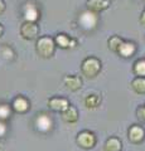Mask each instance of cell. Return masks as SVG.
Returning <instances> with one entry per match:
<instances>
[{"instance_id": "8992f818", "label": "cell", "mask_w": 145, "mask_h": 151, "mask_svg": "<svg viewBox=\"0 0 145 151\" xmlns=\"http://www.w3.org/2000/svg\"><path fill=\"white\" fill-rule=\"evenodd\" d=\"M23 17H24L25 22H35L40 18V10L37 4L33 1H28L23 6Z\"/></svg>"}, {"instance_id": "d4e9b609", "label": "cell", "mask_w": 145, "mask_h": 151, "mask_svg": "<svg viewBox=\"0 0 145 151\" xmlns=\"http://www.w3.org/2000/svg\"><path fill=\"white\" fill-rule=\"evenodd\" d=\"M5 9H6V5H5V3H4V0H0V15L5 12Z\"/></svg>"}, {"instance_id": "4316f807", "label": "cell", "mask_w": 145, "mask_h": 151, "mask_svg": "<svg viewBox=\"0 0 145 151\" xmlns=\"http://www.w3.org/2000/svg\"><path fill=\"white\" fill-rule=\"evenodd\" d=\"M77 45V40L74 39H71V45H69V48H74V47Z\"/></svg>"}, {"instance_id": "4fadbf2b", "label": "cell", "mask_w": 145, "mask_h": 151, "mask_svg": "<svg viewBox=\"0 0 145 151\" xmlns=\"http://www.w3.org/2000/svg\"><path fill=\"white\" fill-rule=\"evenodd\" d=\"M78 110L74 106L69 105L63 112H61V117L63 121H66L67 124H74L78 121Z\"/></svg>"}, {"instance_id": "2e32d148", "label": "cell", "mask_w": 145, "mask_h": 151, "mask_svg": "<svg viewBox=\"0 0 145 151\" xmlns=\"http://www.w3.org/2000/svg\"><path fill=\"white\" fill-rule=\"evenodd\" d=\"M71 37H68L67 34H63V33H61V34H57L54 38V43H56V47H59V48L62 49H68L69 45H71Z\"/></svg>"}, {"instance_id": "5b68a950", "label": "cell", "mask_w": 145, "mask_h": 151, "mask_svg": "<svg viewBox=\"0 0 145 151\" xmlns=\"http://www.w3.org/2000/svg\"><path fill=\"white\" fill-rule=\"evenodd\" d=\"M20 35L27 40H34L39 35V27L35 22H24L20 27Z\"/></svg>"}, {"instance_id": "ac0fdd59", "label": "cell", "mask_w": 145, "mask_h": 151, "mask_svg": "<svg viewBox=\"0 0 145 151\" xmlns=\"http://www.w3.org/2000/svg\"><path fill=\"white\" fill-rule=\"evenodd\" d=\"M101 103V96L100 94H88V96L85 98V106L87 108H97Z\"/></svg>"}, {"instance_id": "d6986e66", "label": "cell", "mask_w": 145, "mask_h": 151, "mask_svg": "<svg viewBox=\"0 0 145 151\" xmlns=\"http://www.w3.org/2000/svg\"><path fill=\"white\" fill-rule=\"evenodd\" d=\"M124 42V39L119 35H112L109 38V40H107V47H109V49L111 52H115V53H118V50L120 48L121 43Z\"/></svg>"}, {"instance_id": "7402d4cb", "label": "cell", "mask_w": 145, "mask_h": 151, "mask_svg": "<svg viewBox=\"0 0 145 151\" xmlns=\"http://www.w3.org/2000/svg\"><path fill=\"white\" fill-rule=\"evenodd\" d=\"M12 116V106L9 105H0V120L6 121Z\"/></svg>"}, {"instance_id": "3957f363", "label": "cell", "mask_w": 145, "mask_h": 151, "mask_svg": "<svg viewBox=\"0 0 145 151\" xmlns=\"http://www.w3.org/2000/svg\"><path fill=\"white\" fill-rule=\"evenodd\" d=\"M76 142L81 149L90 150V149H93L96 146L97 139H96V136L93 132L88 131V130H83L81 132H78V135L76 137Z\"/></svg>"}, {"instance_id": "8fae6325", "label": "cell", "mask_w": 145, "mask_h": 151, "mask_svg": "<svg viewBox=\"0 0 145 151\" xmlns=\"http://www.w3.org/2000/svg\"><path fill=\"white\" fill-rule=\"evenodd\" d=\"M52 119L48 116V115H45V113H42V115H38V117H37V120H35V126H37V129H38L39 131L42 132H47V131H49L50 129H52Z\"/></svg>"}, {"instance_id": "277c9868", "label": "cell", "mask_w": 145, "mask_h": 151, "mask_svg": "<svg viewBox=\"0 0 145 151\" xmlns=\"http://www.w3.org/2000/svg\"><path fill=\"white\" fill-rule=\"evenodd\" d=\"M78 23L85 30H92L95 29L97 23H99V15H97V13L86 10L81 13V15L78 18Z\"/></svg>"}, {"instance_id": "7c38bea8", "label": "cell", "mask_w": 145, "mask_h": 151, "mask_svg": "<svg viewBox=\"0 0 145 151\" xmlns=\"http://www.w3.org/2000/svg\"><path fill=\"white\" fill-rule=\"evenodd\" d=\"M63 83L72 92H76L82 88V79L78 76H66L63 78Z\"/></svg>"}, {"instance_id": "83f0119b", "label": "cell", "mask_w": 145, "mask_h": 151, "mask_svg": "<svg viewBox=\"0 0 145 151\" xmlns=\"http://www.w3.org/2000/svg\"><path fill=\"white\" fill-rule=\"evenodd\" d=\"M3 33H4V27H3V24H0V37L3 35Z\"/></svg>"}, {"instance_id": "5bb4252c", "label": "cell", "mask_w": 145, "mask_h": 151, "mask_svg": "<svg viewBox=\"0 0 145 151\" xmlns=\"http://www.w3.org/2000/svg\"><path fill=\"white\" fill-rule=\"evenodd\" d=\"M135 52H136V45H135L133 42L124 40L120 45L118 53H119V55L123 57V58H130V57H133L135 54Z\"/></svg>"}, {"instance_id": "484cf974", "label": "cell", "mask_w": 145, "mask_h": 151, "mask_svg": "<svg viewBox=\"0 0 145 151\" xmlns=\"http://www.w3.org/2000/svg\"><path fill=\"white\" fill-rule=\"evenodd\" d=\"M140 23H141L143 27H145V10H144V13L141 14V17H140Z\"/></svg>"}, {"instance_id": "52a82bcc", "label": "cell", "mask_w": 145, "mask_h": 151, "mask_svg": "<svg viewBox=\"0 0 145 151\" xmlns=\"http://www.w3.org/2000/svg\"><path fill=\"white\" fill-rule=\"evenodd\" d=\"M128 137L130 140V142L138 145V144H140L144 140V137H145V131H144V129H143L141 126L133 125L129 129V131H128Z\"/></svg>"}, {"instance_id": "9c48e42d", "label": "cell", "mask_w": 145, "mask_h": 151, "mask_svg": "<svg viewBox=\"0 0 145 151\" xmlns=\"http://www.w3.org/2000/svg\"><path fill=\"white\" fill-rule=\"evenodd\" d=\"M12 110L17 113H25L30 110V102L23 96H18L12 102Z\"/></svg>"}, {"instance_id": "cb8c5ba5", "label": "cell", "mask_w": 145, "mask_h": 151, "mask_svg": "<svg viewBox=\"0 0 145 151\" xmlns=\"http://www.w3.org/2000/svg\"><path fill=\"white\" fill-rule=\"evenodd\" d=\"M136 115L140 120H143L145 121V106H140L138 108V111H136Z\"/></svg>"}, {"instance_id": "ba28073f", "label": "cell", "mask_w": 145, "mask_h": 151, "mask_svg": "<svg viewBox=\"0 0 145 151\" xmlns=\"http://www.w3.org/2000/svg\"><path fill=\"white\" fill-rule=\"evenodd\" d=\"M69 106V101L63 97H52L48 100V107L54 112H63Z\"/></svg>"}, {"instance_id": "9a60e30c", "label": "cell", "mask_w": 145, "mask_h": 151, "mask_svg": "<svg viewBox=\"0 0 145 151\" xmlns=\"http://www.w3.org/2000/svg\"><path fill=\"white\" fill-rule=\"evenodd\" d=\"M123 149V142L118 137H110L106 140V142L104 145V150L105 151H121Z\"/></svg>"}, {"instance_id": "44dd1931", "label": "cell", "mask_w": 145, "mask_h": 151, "mask_svg": "<svg viewBox=\"0 0 145 151\" xmlns=\"http://www.w3.org/2000/svg\"><path fill=\"white\" fill-rule=\"evenodd\" d=\"M0 54H1L3 58L6 59V60H12V59L15 58V53H14L13 49L9 45H3L1 49H0Z\"/></svg>"}, {"instance_id": "7a4b0ae2", "label": "cell", "mask_w": 145, "mask_h": 151, "mask_svg": "<svg viewBox=\"0 0 145 151\" xmlns=\"http://www.w3.org/2000/svg\"><path fill=\"white\" fill-rule=\"evenodd\" d=\"M101 60L96 57H87L81 63V72L87 78H95L101 72Z\"/></svg>"}, {"instance_id": "6da1fadb", "label": "cell", "mask_w": 145, "mask_h": 151, "mask_svg": "<svg viewBox=\"0 0 145 151\" xmlns=\"http://www.w3.org/2000/svg\"><path fill=\"white\" fill-rule=\"evenodd\" d=\"M35 50L38 53V55H40L42 58H50V57H53L56 52L54 39L48 35L38 38L37 44H35Z\"/></svg>"}, {"instance_id": "ffe728a7", "label": "cell", "mask_w": 145, "mask_h": 151, "mask_svg": "<svg viewBox=\"0 0 145 151\" xmlns=\"http://www.w3.org/2000/svg\"><path fill=\"white\" fill-rule=\"evenodd\" d=\"M133 72L138 77H145V59H139L134 63Z\"/></svg>"}, {"instance_id": "603a6c76", "label": "cell", "mask_w": 145, "mask_h": 151, "mask_svg": "<svg viewBox=\"0 0 145 151\" xmlns=\"http://www.w3.org/2000/svg\"><path fill=\"white\" fill-rule=\"evenodd\" d=\"M8 131V127H6V124L4 121L0 120V137H4Z\"/></svg>"}, {"instance_id": "30bf717a", "label": "cell", "mask_w": 145, "mask_h": 151, "mask_svg": "<svg viewBox=\"0 0 145 151\" xmlns=\"http://www.w3.org/2000/svg\"><path fill=\"white\" fill-rule=\"evenodd\" d=\"M86 6L87 10L99 14L110 6V1L109 0H87Z\"/></svg>"}, {"instance_id": "e0dca14e", "label": "cell", "mask_w": 145, "mask_h": 151, "mask_svg": "<svg viewBox=\"0 0 145 151\" xmlns=\"http://www.w3.org/2000/svg\"><path fill=\"white\" fill-rule=\"evenodd\" d=\"M131 88L135 93L138 94H145V77H136L133 79Z\"/></svg>"}]
</instances>
